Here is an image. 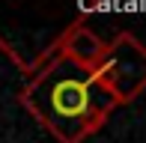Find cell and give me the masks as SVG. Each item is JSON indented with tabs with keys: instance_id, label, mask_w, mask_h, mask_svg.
Returning a JSON list of instances; mask_svg holds the SVG:
<instances>
[{
	"instance_id": "6da1fadb",
	"label": "cell",
	"mask_w": 146,
	"mask_h": 143,
	"mask_svg": "<svg viewBox=\"0 0 146 143\" xmlns=\"http://www.w3.org/2000/svg\"><path fill=\"white\" fill-rule=\"evenodd\" d=\"M27 77L30 87L24 89V105L42 119L45 128L54 131L60 143H81L116 107L113 99L102 87H96L90 72L84 69H78V75L54 72L51 63L42 57L27 72Z\"/></svg>"
},
{
	"instance_id": "7a4b0ae2",
	"label": "cell",
	"mask_w": 146,
	"mask_h": 143,
	"mask_svg": "<svg viewBox=\"0 0 146 143\" xmlns=\"http://www.w3.org/2000/svg\"><path fill=\"white\" fill-rule=\"evenodd\" d=\"M90 77L113 99V105L131 101L146 87V48L131 33H119L113 45H108L104 60L90 72Z\"/></svg>"
},
{
	"instance_id": "3957f363",
	"label": "cell",
	"mask_w": 146,
	"mask_h": 143,
	"mask_svg": "<svg viewBox=\"0 0 146 143\" xmlns=\"http://www.w3.org/2000/svg\"><path fill=\"white\" fill-rule=\"evenodd\" d=\"M54 48H57V54L63 57V60H69L72 66H78L84 72H92L104 60V54H108V42H102L87 24H72V27L60 36V42Z\"/></svg>"
},
{
	"instance_id": "277c9868",
	"label": "cell",
	"mask_w": 146,
	"mask_h": 143,
	"mask_svg": "<svg viewBox=\"0 0 146 143\" xmlns=\"http://www.w3.org/2000/svg\"><path fill=\"white\" fill-rule=\"evenodd\" d=\"M102 9V0H81V12H96Z\"/></svg>"
}]
</instances>
